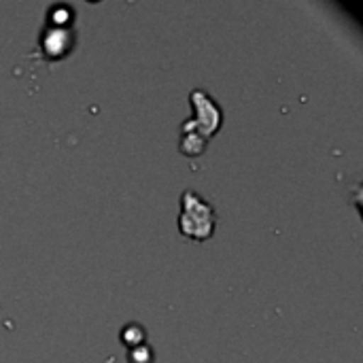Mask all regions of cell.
Segmentation results:
<instances>
[{
	"instance_id": "cell-4",
	"label": "cell",
	"mask_w": 363,
	"mask_h": 363,
	"mask_svg": "<svg viewBox=\"0 0 363 363\" xmlns=\"http://www.w3.org/2000/svg\"><path fill=\"white\" fill-rule=\"evenodd\" d=\"M128 362L130 363H153V351L147 345L134 347L128 353Z\"/></svg>"
},
{
	"instance_id": "cell-1",
	"label": "cell",
	"mask_w": 363,
	"mask_h": 363,
	"mask_svg": "<svg viewBox=\"0 0 363 363\" xmlns=\"http://www.w3.org/2000/svg\"><path fill=\"white\" fill-rule=\"evenodd\" d=\"M215 211L208 202H204L198 194L185 191L181 198V217H179V230L183 236L191 240H208L215 232Z\"/></svg>"
},
{
	"instance_id": "cell-2",
	"label": "cell",
	"mask_w": 363,
	"mask_h": 363,
	"mask_svg": "<svg viewBox=\"0 0 363 363\" xmlns=\"http://www.w3.org/2000/svg\"><path fill=\"white\" fill-rule=\"evenodd\" d=\"M191 108H194V115L189 121L183 123V134H196L204 140L213 138V134L221 128V121H223L221 108L204 89L191 91Z\"/></svg>"
},
{
	"instance_id": "cell-3",
	"label": "cell",
	"mask_w": 363,
	"mask_h": 363,
	"mask_svg": "<svg viewBox=\"0 0 363 363\" xmlns=\"http://www.w3.org/2000/svg\"><path fill=\"white\" fill-rule=\"evenodd\" d=\"M145 338H147L145 330H143L140 325H136V323H130L128 328L121 330V342H123L128 349H134V347L145 345Z\"/></svg>"
}]
</instances>
